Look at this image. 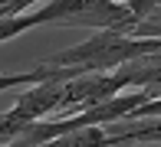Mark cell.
Returning a JSON list of instances; mask_svg holds the SVG:
<instances>
[{"mask_svg":"<svg viewBox=\"0 0 161 147\" xmlns=\"http://www.w3.org/2000/svg\"><path fill=\"white\" fill-rule=\"evenodd\" d=\"M151 53H161V39H138V36L115 33V29H96L86 43H76V46L36 62V69L3 75L0 88L36 85V82H72L79 75H92V72H115L128 65L131 59Z\"/></svg>","mask_w":161,"mask_h":147,"instance_id":"obj_1","label":"cell"},{"mask_svg":"<svg viewBox=\"0 0 161 147\" xmlns=\"http://www.w3.org/2000/svg\"><path fill=\"white\" fill-rule=\"evenodd\" d=\"M89 26V29H115V33H135L138 13L122 0H46L43 7L23 13L17 20H3L0 36L10 39L33 26Z\"/></svg>","mask_w":161,"mask_h":147,"instance_id":"obj_2","label":"cell"},{"mask_svg":"<svg viewBox=\"0 0 161 147\" xmlns=\"http://www.w3.org/2000/svg\"><path fill=\"white\" fill-rule=\"evenodd\" d=\"M63 95H66V82H36V85H30L13 101V108L3 114V121H0L3 144H10L17 134H23L36 121H46L49 114H59Z\"/></svg>","mask_w":161,"mask_h":147,"instance_id":"obj_3","label":"cell"},{"mask_svg":"<svg viewBox=\"0 0 161 147\" xmlns=\"http://www.w3.org/2000/svg\"><path fill=\"white\" fill-rule=\"evenodd\" d=\"M115 72H122V75L128 79V88H135V92H148L151 101L161 98V53L131 59L128 65H122V69H115Z\"/></svg>","mask_w":161,"mask_h":147,"instance_id":"obj_4","label":"cell"},{"mask_svg":"<svg viewBox=\"0 0 161 147\" xmlns=\"http://www.w3.org/2000/svg\"><path fill=\"white\" fill-rule=\"evenodd\" d=\"M40 147H115V134L105 124H92V128H79L63 137H53Z\"/></svg>","mask_w":161,"mask_h":147,"instance_id":"obj_5","label":"cell"},{"mask_svg":"<svg viewBox=\"0 0 161 147\" xmlns=\"http://www.w3.org/2000/svg\"><path fill=\"white\" fill-rule=\"evenodd\" d=\"M131 36H138V39H161V7H158V10H151L148 17L135 26V33H131Z\"/></svg>","mask_w":161,"mask_h":147,"instance_id":"obj_6","label":"cell"}]
</instances>
